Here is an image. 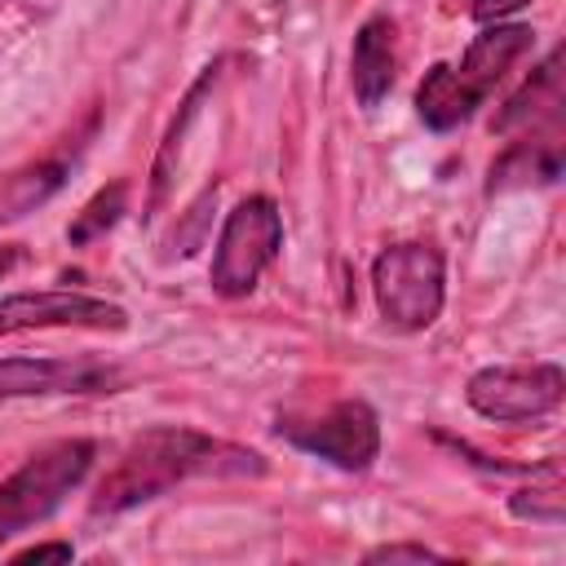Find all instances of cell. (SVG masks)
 <instances>
[{
    "instance_id": "obj_10",
    "label": "cell",
    "mask_w": 566,
    "mask_h": 566,
    "mask_svg": "<svg viewBox=\"0 0 566 566\" xmlns=\"http://www.w3.org/2000/svg\"><path fill=\"white\" fill-rule=\"evenodd\" d=\"M531 49H535V31H531L526 22H486V27L469 40V49H464L455 75L486 102V93L504 80V71H509L517 57H526Z\"/></svg>"
},
{
    "instance_id": "obj_7",
    "label": "cell",
    "mask_w": 566,
    "mask_h": 566,
    "mask_svg": "<svg viewBox=\"0 0 566 566\" xmlns=\"http://www.w3.org/2000/svg\"><path fill=\"white\" fill-rule=\"evenodd\" d=\"M124 367L102 358H49V354H13L0 358V398H53V394H115L124 385Z\"/></svg>"
},
{
    "instance_id": "obj_14",
    "label": "cell",
    "mask_w": 566,
    "mask_h": 566,
    "mask_svg": "<svg viewBox=\"0 0 566 566\" xmlns=\"http://www.w3.org/2000/svg\"><path fill=\"white\" fill-rule=\"evenodd\" d=\"M557 177H562V150H557V137H544V142H517L513 150H504V155L491 164L486 195H495V190H517V186H531V181H557Z\"/></svg>"
},
{
    "instance_id": "obj_6",
    "label": "cell",
    "mask_w": 566,
    "mask_h": 566,
    "mask_svg": "<svg viewBox=\"0 0 566 566\" xmlns=\"http://www.w3.org/2000/svg\"><path fill=\"white\" fill-rule=\"evenodd\" d=\"M279 433L292 447H301V451L336 464L340 473H363L380 455V416L363 398H336L332 407H323L310 420L279 424Z\"/></svg>"
},
{
    "instance_id": "obj_5",
    "label": "cell",
    "mask_w": 566,
    "mask_h": 566,
    "mask_svg": "<svg viewBox=\"0 0 566 566\" xmlns=\"http://www.w3.org/2000/svg\"><path fill=\"white\" fill-rule=\"evenodd\" d=\"M464 398L482 420H495V424L544 420L562 407L566 376H562L557 363H531V367L495 363V367H482V371L469 376Z\"/></svg>"
},
{
    "instance_id": "obj_8",
    "label": "cell",
    "mask_w": 566,
    "mask_h": 566,
    "mask_svg": "<svg viewBox=\"0 0 566 566\" xmlns=\"http://www.w3.org/2000/svg\"><path fill=\"white\" fill-rule=\"evenodd\" d=\"M49 327H80V332H124V305L88 292H9L0 296V336L13 332H49Z\"/></svg>"
},
{
    "instance_id": "obj_4",
    "label": "cell",
    "mask_w": 566,
    "mask_h": 566,
    "mask_svg": "<svg viewBox=\"0 0 566 566\" xmlns=\"http://www.w3.org/2000/svg\"><path fill=\"white\" fill-rule=\"evenodd\" d=\"M279 252H283V212H279V203L265 199V195L239 199L226 212L217 248H212V265H208L212 292L226 296V301L248 296L261 283V274L274 265Z\"/></svg>"
},
{
    "instance_id": "obj_2",
    "label": "cell",
    "mask_w": 566,
    "mask_h": 566,
    "mask_svg": "<svg viewBox=\"0 0 566 566\" xmlns=\"http://www.w3.org/2000/svg\"><path fill=\"white\" fill-rule=\"evenodd\" d=\"M97 447L88 438H57L31 451L4 482H0V544L22 535L27 526L44 522L62 509V500L88 478Z\"/></svg>"
},
{
    "instance_id": "obj_21",
    "label": "cell",
    "mask_w": 566,
    "mask_h": 566,
    "mask_svg": "<svg viewBox=\"0 0 566 566\" xmlns=\"http://www.w3.org/2000/svg\"><path fill=\"white\" fill-rule=\"evenodd\" d=\"M18 261H22V248L18 243H0V279H9Z\"/></svg>"
},
{
    "instance_id": "obj_20",
    "label": "cell",
    "mask_w": 566,
    "mask_h": 566,
    "mask_svg": "<svg viewBox=\"0 0 566 566\" xmlns=\"http://www.w3.org/2000/svg\"><path fill=\"white\" fill-rule=\"evenodd\" d=\"M75 548L71 544H35L27 553H18V562H71Z\"/></svg>"
},
{
    "instance_id": "obj_17",
    "label": "cell",
    "mask_w": 566,
    "mask_h": 566,
    "mask_svg": "<svg viewBox=\"0 0 566 566\" xmlns=\"http://www.w3.org/2000/svg\"><path fill=\"white\" fill-rule=\"evenodd\" d=\"M509 513L522 522H544V526H562L566 522V495L557 482V469L548 473L544 486H522L509 495Z\"/></svg>"
},
{
    "instance_id": "obj_15",
    "label": "cell",
    "mask_w": 566,
    "mask_h": 566,
    "mask_svg": "<svg viewBox=\"0 0 566 566\" xmlns=\"http://www.w3.org/2000/svg\"><path fill=\"white\" fill-rule=\"evenodd\" d=\"M217 71H221V62L203 66V75L190 84V93L181 97V106H177V115H172V124H168V133H164V142H159V155H155V168H150V208H159V199H164V190H168V181H172V168H177V155H181V137L190 133V124H195L203 97L212 93Z\"/></svg>"
},
{
    "instance_id": "obj_18",
    "label": "cell",
    "mask_w": 566,
    "mask_h": 566,
    "mask_svg": "<svg viewBox=\"0 0 566 566\" xmlns=\"http://www.w3.org/2000/svg\"><path fill=\"white\" fill-rule=\"evenodd\" d=\"M367 562H442V553H433L424 544H380L367 553Z\"/></svg>"
},
{
    "instance_id": "obj_9",
    "label": "cell",
    "mask_w": 566,
    "mask_h": 566,
    "mask_svg": "<svg viewBox=\"0 0 566 566\" xmlns=\"http://www.w3.org/2000/svg\"><path fill=\"white\" fill-rule=\"evenodd\" d=\"M394 75H398V31H394V18L389 13H371L358 27L354 49H349V84H354L358 106L376 111L380 97L394 88Z\"/></svg>"
},
{
    "instance_id": "obj_1",
    "label": "cell",
    "mask_w": 566,
    "mask_h": 566,
    "mask_svg": "<svg viewBox=\"0 0 566 566\" xmlns=\"http://www.w3.org/2000/svg\"><path fill=\"white\" fill-rule=\"evenodd\" d=\"M261 473H265V460L252 447H234L190 424H155V429H142L119 451V460L97 482L88 513L93 517L128 513L146 500L168 495L190 478H261Z\"/></svg>"
},
{
    "instance_id": "obj_13",
    "label": "cell",
    "mask_w": 566,
    "mask_h": 566,
    "mask_svg": "<svg viewBox=\"0 0 566 566\" xmlns=\"http://www.w3.org/2000/svg\"><path fill=\"white\" fill-rule=\"evenodd\" d=\"M557 53H548L535 71H531V80L504 102V111L491 119V133H513V128H522V124H535L539 115H557V106H562V71H557Z\"/></svg>"
},
{
    "instance_id": "obj_11",
    "label": "cell",
    "mask_w": 566,
    "mask_h": 566,
    "mask_svg": "<svg viewBox=\"0 0 566 566\" xmlns=\"http://www.w3.org/2000/svg\"><path fill=\"white\" fill-rule=\"evenodd\" d=\"M71 159L75 150H57V155H44V159H31L13 172L0 177V226H13L22 217H31L35 208H44L71 177Z\"/></svg>"
},
{
    "instance_id": "obj_16",
    "label": "cell",
    "mask_w": 566,
    "mask_h": 566,
    "mask_svg": "<svg viewBox=\"0 0 566 566\" xmlns=\"http://www.w3.org/2000/svg\"><path fill=\"white\" fill-rule=\"evenodd\" d=\"M128 212V181H111L106 190H97L80 212H75V221L66 226V239L80 248V243H93V239H102L119 217Z\"/></svg>"
},
{
    "instance_id": "obj_19",
    "label": "cell",
    "mask_w": 566,
    "mask_h": 566,
    "mask_svg": "<svg viewBox=\"0 0 566 566\" xmlns=\"http://www.w3.org/2000/svg\"><path fill=\"white\" fill-rule=\"evenodd\" d=\"M531 0H473V22H504V18H513L517 9H526Z\"/></svg>"
},
{
    "instance_id": "obj_12",
    "label": "cell",
    "mask_w": 566,
    "mask_h": 566,
    "mask_svg": "<svg viewBox=\"0 0 566 566\" xmlns=\"http://www.w3.org/2000/svg\"><path fill=\"white\" fill-rule=\"evenodd\" d=\"M482 106V97L455 75V66L447 62H433L416 88V111L420 119L433 128V133H447V128H460L473 111Z\"/></svg>"
},
{
    "instance_id": "obj_3",
    "label": "cell",
    "mask_w": 566,
    "mask_h": 566,
    "mask_svg": "<svg viewBox=\"0 0 566 566\" xmlns=\"http://www.w3.org/2000/svg\"><path fill=\"white\" fill-rule=\"evenodd\" d=\"M371 296L394 332H424L447 301V261L433 243H389L371 261Z\"/></svg>"
}]
</instances>
